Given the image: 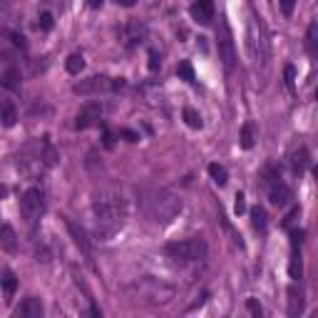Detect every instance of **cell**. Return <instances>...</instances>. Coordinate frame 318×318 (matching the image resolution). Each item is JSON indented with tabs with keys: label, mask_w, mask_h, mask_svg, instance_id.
Wrapping results in <instances>:
<instances>
[{
	"label": "cell",
	"mask_w": 318,
	"mask_h": 318,
	"mask_svg": "<svg viewBox=\"0 0 318 318\" xmlns=\"http://www.w3.org/2000/svg\"><path fill=\"white\" fill-rule=\"evenodd\" d=\"M92 214H95V231L97 238H109L114 236L125 224L127 209L125 199L114 186H102L92 196Z\"/></svg>",
	"instance_id": "cell-1"
},
{
	"label": "cell",
	"mask_w": 318,
	"mask_h": 318,
	"mask_svg": "<svg viewBox=\"0 0 318 318\" xmlns=\"http://www.w3.org/2000/svg\"><path fill=\"white\" fill-rule=\"evenodd\" d=\"M130 296L139 303H147V306H164L174 298V289L157 281V278H142V281H134L130 289Z\"/></svg>",
	"instance_id": "cell-2"
},
{
	"label": "cell",
	"mask_w": 318,
	"mask_h": 318,
	"mask_svg": "<svg viewBox=\"0 0 318 318\" xmlns=\"http://www.w3.org/2000/svg\"><path fill=\"white\" fill-rule=\"evenodd\" d=\"M179 212H182V199L172 189H159L149 199V216L157 224H169Z\"/></svg>",
	"instance_id": "cell-3"
},
{
	"label": "cell",
	"mask_w": 318,
	"mask_h": 318,
	"mask_svg": "<svg viewBox=\"0 0 318 318\" xmlns=\"http://www.w3.org/2000/svg\"><path fill=\"white\" fill-rule=\"evenodd\" d=\"M164 254L172 256V259H179V261H204L209 249H207V241L204 238H182V241H172L164 246Z\"/></svg>",
	"instance_id": "cell-4"
},
{
	"label": "cell",
	"mask_w": 318,
	"mask_h": 318,
	"mask_svg": "<svg viewBox=\"0 0 318 318\" xmlns=\"http://www.w3.org/2000/svg\"><path fill=\"white\" fill-rule=\"evenodd\" d=\"M125 87L122 77H107V75H92L87 80H80L72 87L75 95H100V92H117Z\"/></svg>",
	"instance_id": "cell-5"
},
{
	"label": "cell",
	"mask_w": 318,
	"mask_h": 318,
	"mask_svg": "<svg viewBox=\"0 0 318 318\" xmlns=\"http://www.w3.org/2000/svg\"><path fill=\"white\" fill-rule=\"evenodd\" d=\"M246 50H249V60H251L254 65H264V62H266V35H264V27H261V23H259L256 15L249 18Z\"/></svg>",
	"instance_id": "cell-6"
},
{
	"label": "cell",
	"mask_w": 318,
	"mask_h": 318,
	"mask_svg": "<svg viewBox=\"0 0 318 318\" xmlns=\"http://www.w3.org/2000/svg\"><path fill=\"white\" fill-rule=\"evenodd\" d=\"M45 212V199H43V191H40L37 186H30L23 199H20V214L27 224H35L40 219V214Z\"/></svg>",
	"instance_id": "cell-7"
},
{
	"label": "cell",
	"mask_w": 318,
	"mask_h": 318,
	"mask_svg": "<svg viewBox=\"0 0 318 318\" xmlns=\"http://www.w3.org/2000/svg\"><path fill=\"white\" fill-rule=\"evenodd\" d=\"M216 48H219V60L224 62L226 70H231L236 65V50H234V40H231V30L229 25L221 20L216 27Z\"/></svg>",
	"instance_id": "cell-8"
},
{
	"label": "cell",
	"mask_w": 318,
	"mask_h": 318,
	"mask_svg": "<svg viewBox=\"0 0 318 318\" xmlns=\"http://www.w3.org/2000/svg\"><path fill=\"white\" fill-rule=\"evenodd\" d=\"M144 37H147V25L142 20H127L122 27H119V40H122L127 48L142 45Z\"/></svg>",
	"instance_id": "cell-9"
},
{
	"label": "cell",
	"mask_w": 318,
	"mask_h": 318,
	"mask_svg": "<svg viewBox=\"0 0 318 318\" xmlns=\"http://www.w3.org/2000/svg\"><path fill=\"white\" fill-rule=\"evenodd\" d=\"M100 117H102V105H100V102H87L82 109L77 112L75 127H77V130H87L90 125H95V122H97Z\"/></svg>",
	"instance_id": "cell-10"
},
{
	"label": "cell",
	"mask_w": 318,
	"mask_h": 318,
	"mask_svg": "<svg viewBox=\"0 0 318 318\" xmlns=\"http://www.w3.org/2000/svg\"><path fill=\"white\" fill-rule=\"evenodd\" d=\"M65 224H67V231H70V236H72V241H75V246L82 251L87 259L92 256V249H90V238H87V231L80 226V224H75L72 219H65Z\"/></svg>",
	"instance_id": "cell-11"
},
{
	"label": "cell",
	"mask_w": 318,
	"mask_h": 318,
	"mask_svg": "<svg viewBox=\"0 0 318 318\" xmlns=\"http://www.w3.org/2000/svg\"><path fill=\"white\" fill-rule=\"evenodd\" d=\"M191 18L199 25H209L214 20V0H196L191 5Z\"/></svg>",
	"instance_id": "cell-12"
},
{
	"label": "cell",
	"mask_w": 318,
	"mask_h": 318,
	"mask_svg": "<svg viewBox=\"0 0 318 318\" xmlns=\"http://www.w3.org/2000/svg\"><path fill=\"white\" fill-rule=\"evenodd\" d=\"M291 189L284 184V182H273V184H268V199H271V204L273 207H286L289 202H291Z\"/></svg>",
	"instance_id": "cell-13"
},
{
	"label": "cell",
	"mask_w": 318,
	"mask_h": 318,
	"mask_svg": "<svg viewBox=\"0 0 318 318\" xmlns=\"http://www.w3.org/2000/svg\"><path fill=\"white\" fill-rule=\"evenodd\" d=\"M13 316L15 318H40V316H43V303H40V298H25L15 308Z\"/></svg>",
	"instance_id": "cell-14"
},
{
	"label": "cell",
	"mask_w": 318,
	"mask_h": 318,
	"mask_svg": "<svg viewBox=\"0 0 318 318\" xmlns=\"http://www.w3.org/2000/svg\"><path fill=\"white\" fill-rule=\"evenodd\" d=\"M0 246H3L8 254H15L18 251V234L10 224H3L0 226Z\"/></svg>",
	"instance_id": "cell-15"
},
{
	"label": "cell",
	"mask_w": 318,
	"mask_h": 318,
	"mask_svg": "<svg viewBox=\"0 0 318 318\" xmlns=\"http://www.w3.org/2000/svg\"><path fill=\"white\" fill-rule=\"evenodd\" d=\"M0 122H3V127H13L18 122V109L10 100L0 102Z\"/></svg>",
	"instance_id": "cell-16"
},
{
	"label": "cell",
	"mask_w": 318,
	"mask_h": 318,
	"mask_svg": "<svg viewBox=\"0 0 318 318\" xmlns=\"http://www.w3.org/2000/svg\"><path fill=\"white\" fill-rule=\"evenodd\" d=\"M0 85L5 90H20V70L18 67H8L0 77Z\"/></svg>",
	"instance_id": "cell-17"
},
{
	"label": "cell",
	"mask_w": 318,
	"mask_h": 318,
	"mask_svg": "<svg viewBox=\"0 0 318 318\" xmlns=\"http://www.w3.org/2000/svg\"><path fill=\"white\" fill-rule=\"evenodd\" d=\"M238 139H241V147H244V149H251V147L256 144V125H254V122H244Z\"/></svg>",
	"instance_id": "cell-18"
},
{
	"label": "cell",
	"mask_w": 318,
	"mask_h": 318,
	"mask_svg": "<svg viewBox=\"0 0 318 318\" xmlns=\"http://www.w3.org/2000/svg\"><path fill=\"white\" fill-rule=\"evenodd\" d=\"M0 286H3L5 296H13V293H15V289H18V278H15V273H13L10 268H3V273H0Z\"/></svg>",
	"instance_id": "cell-19"
},
{
	"label": "cell",
	"mask_w": 318,
	"mask_h": 318,
	"mask_svg": "<svg viewBox=\"0 0 318 318\" xmlns=\"http://www.w3.org/2000/svg\"><path fill=\"white\" fill-rule=\"evenodd\" d=\"M306 164H308V152H306V147L293 149V152H291V167H293V172H303Z\"/></svg>",
	"instance_id": "cell-20"
},
{
	"label": "cell",
	"mask_w": 318,
	"mask_h": 318,
	"mask_svg": "<svg viewBox=\"0 0 318 318\" xmlns=\"http://www.w3.org/2000/svg\"><path fill=\"white\" fill-rule=\"evenodd\" d=\"M251 224H254V229L266 231V226H268V216H266V209H264V207H254V209H251Z\"/></svg>",
	"instance_id": "cell-21"
},
{
	"label": "cell",
	"mask_w": 318,
	"mask_h": 318,
	"mask_svg": "<svg viewBox=\"0 0 318 318\" xmlns=\"http://www.w3.org/2000/svg\"><path fill=\"white\" fill-rule=\"evenodd\" d=\"M65 67H67V72H70V75H80V72L85 70V57L80 55V53H72V55L67 57Z\"/></svg>",
	"instance_id": "cell-22"
},
{
	"label": "cell",
	"mask_w": 318,
	"mask_h": 318,
	"mask_svg": "<svg viewBox=\"0 0 318 318\" xmlns=\"http://www.w3.org/2000/svg\"><path fill=\"white\" fill-rule=\"evenodd\" d=\"M306 45H308V53L316 55L318 53V25L311 23L308 25V32H306Z\"/></svg>",
	"instance_id": "cell-23"
},
{
	"label": "cell",
	"mask_w": 318,
	"mask_h": 318,
	"mask_svg": "<svg viewBox=\"0 0 318 318\" xmlns=\"http://www.w3.org/2000/svg\"><path fill=\"white\" fill-rule=\"evenodd\" d=\"M209 174H212V179H214L219 186H224V184L229 182V172H226L221 164H216V162H214V164H209Z\"/></svg>",
	"instance_id": "cell-24"
},
{
	"label": "cell",
	"mask_w": 318,
	"mask_h": 318,
	"mask_svg": "<svg viewBox=\"0 0 318 318\" xmlns=\"http://www.w3.org/2000/svg\"><path fill=\"white\" fill-rule=\"evenodd\" d=\"M177 75L182 77V80H186L189 85H194L196 82V75H194V67H191V62H179V67H177Z\"/></svg>",
	"instance_id": "cell-25"
},
{
	"label": "cell",
	"mask_w": 318,
	"mask_h": 318,
	"mask_svg": "<svg viewBox=\"0 0 318 318\" xmlns=\"http://www.w3.org/2000/svg\"><path fill=\"white\" fill-rule=\"evenodd\" d=\"M184 122H186L191 130H202V114H199L196 109H191V107H186V109H184Z\"/></svg>",
	"instance_id": "cell-26"
},
{
	"label": "cell",
	"mask_w": 318,
	"mask_h": 318,
	"mask_svg": "<svg viewBox=\"0 0 318 318\" xmlns=\"http://www.w3.org/2000/svg\"><path fill=\"white\" fill-rule=\"evenodd\" d=\"M289 296H291V298H289V303H291V306H289V316L301 313V306H303V301H301V291L296 293V289H291V291H289Z\"/></svg>",
	"instance_id": "cell-27"
},
{
	"label": "cell",
	"mask_w": 318,
	"mask_h": 318,
	"mask_svg": "<svg viewBox=\"0 0 318 318\" xmlns=\"http://www.w3.org/2000/svg\"><path fill=\"white\" fill-rule=\"evenodd\" d=\"M289 273H291L293 281H298V278H301V273H303V266H301V254H293V259H291V264H289Z\"/></svg>",
	"instance_id": "cell-28"
},
{
	"label": "cell",
	"mask_w": 318,
	"mask_h": 318,
	"mask_svg": "<svg viewBox=\"0 0 318 318\" xmlns=\"http://www.w3.org/2000/svg\"><path fill=\"white\" fill-rule=\"evenodd\" d=\"M15 5H18V0H0V13L5 18H10L15 13Z\"/></svg>",
	"instance_id": "cell-29"
},
{
	"label": "cell",
	"mask_w": 318,
	"mask_h": 318,
	"mask_svg": "<svg viewBox=\"0 0 318 318\" xmlns=\"http://www.w3.org/2000/svg\"><path fill=\"white\" fill-rule=\"evenodd\" d=\"M3 32H5V35H8L10 40H13V43H15V45H18L20 50H25V37H23L20 32H15V30H3Z\"/></svg>",
	"instance_id": "cell-30"
},
{
	"label": "cell",
	"mask_w": 318,
	"mask_h": 318,
	"mask_svg": "<svg viewBox=\"0 0 318 318\" xmlns=\"http://www.w3.org/2000/svg\"><path fill=\"white\" fill-rule=\"evenodd\" d=\"M147 60H149V62H147V67H149L152 72H157V70H159V65H162V62H159V55H157L154 50H149V55H147Z\"/></svg>",
	"instance_id": "cell-31"
},
{
	"label": "cell",
	"mask_w": 318,
	"mask_h": 318,
	"mask_svg": "<svg viewBox=\"0 0 318 318\" xmlns=\"http://www.w3.org/2000/svg\"><path fill=\"white\" fill-rule=\"evenodd\" d=\"M246 308H249V311H251V313H254L256 318H259V316L264 313V308H261V303H259L256 298H249V301H246Z\"/></svg>",
	"instance_id": "cell-32"
},
{
	"label": "cell",
	"mask_w": 318,
	"mask_h": 318,
	"mask_svg": "<svg viewBox=\"0 0 318 318\" xmlns=\"http://www.w3.org/2000/svg\"><path fill=\"white\" fill-rule=\"evenodd\" d=\"M234 212H236V214H244V212H246V202H244V194H241V191L236 194V204H234Z\"/></svg>",
	"instance_id": "cell-33"
},
{
	"label": "cell",
	"mask_w": 318,
	"mask_h": 318,
	"mask_svg": "<svg viewBox=\"0 0 318 318\" xmlns=\"http://www.w3.org/2000/svg\"><path fill=\"white\" fill-rule=\"evenodd\" d=\"M40 30H53V15L50 13L40 15Z\"/></svg>",
	"instance_id": "cell-34"
},
{
	"label": "cell",
	"mask_w": 318,
	"mask_h": 318,
	"mask_svg": "<svg viewBox=\"0 0 318 318\" xmlns=\"http://www.w3.org/2000/svg\"><path fill=\"white\" fill-rule=\"evenodd\" d=\"M301 241H303V231H301V229H293V231H291V244H293V249H298Z\"/></svg>",
	"instance_id": "cell-35"
},
{
	"label": "cell",
	"mask_w": 318,
	"mask_h": 318,
	"mask_svg": "<svg viewBox=\"0 0 318 318\" xmlns=\"http://www.w3.org/2000/svg\"><path fill=\"white\" fill-rule=\"evenodd\" d=\"M293 8H296V0H281V10H284V15H293Z\"/></svg>",
	"instance_id": "cell-36"
},
{
	"label": "cell",
	"mask_w": 318,
	"mask_h": 318,
	"mask_svg": "<svg viewBox=\"0 0 318 318\" xmlns=\"http://www.w3.org/2000/svg\"><path fill=\"white\" fill-rule=\"evenodd\" d=\"M293 82H296V70H293V65H289L286 67V85L293 87Z\"/></svg>",
	"instance_id": "cell-37"
},
{
	"label": "cell",
	"mask_w": 318,
	"mask_h": 318,
	"mask_svg": "<svg viewBox=\"0 0 318 318\" xmlns=\"http://www.w3.org/2000/svg\"><path fill=\"white\" fill-rule=\"evenodd\" d=\"M122 137H125L127 142H137V139H139V134L132 132V130H122Z\"/></svg>",
	"instance_id": "cell-38"
},
{
	"label": "cell",
	"mask_w": 318,
	"mask_h": 318,
	"mask_svg": "<svg viewBox=\"0 0 318 318\" xmlns=\"http://www.w3.org/2000/svg\"><path fill=\"white\" fill-rule=\"evenodd\" d=\"M137 0H117V5H125V8H132Z\"/></svg>",
	"instance_id": "cell-39"
},
{
	"label": "cell",
	"mask_w": 318,
	"mask_h": 318,
	"mask_svg": "<svg viewBox=\"0 0 318 318\" xmlns=\"http://www.w3.org/2000/svg\"><path fill=\"white\" fill-rule=\"evenodd\" d=\"M105 147H112V132L105 130Z\"/></svg>",
	"instance_id": "cell-40"
},
{
	"label": "cell",
	"mask_w": 318,
	"mask_h": 318,
	"mask_svg": "<svg viewBox=\"0 0 318 318\" xmlns=\"http://www.w3.org/2000/svg\"><path fill=\"white\" fill-rule=\"evenodd\" d=\"M102 3H105V0H87L90 8H102Z\"/></svg>",
	"instance_id": "cell-41"
}]
</instances>
